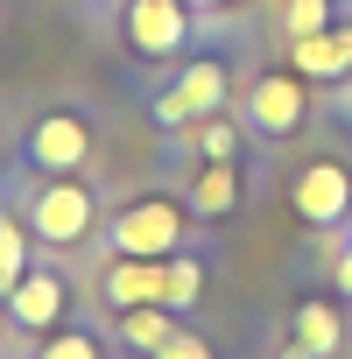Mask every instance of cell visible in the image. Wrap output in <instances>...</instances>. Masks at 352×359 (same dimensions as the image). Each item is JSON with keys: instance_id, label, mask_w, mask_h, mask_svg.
I'll return each mask as SVG.
<instances>
[{"instance_id": "6da1fadb", "label": "cell", "mask_w": 352, "mask_h": 359, "mask_svg": "<svg viewBox=\"0 0 352 359\" xmlns=\"http://www.w3.org/2000/svg\"><path fill=\"white\" fill-rule=\"evenodd\" d=\"M176 240H184V212H176L169 198H141V205H127L113 219V247L127 261H162Z\"/></svg>"}, {"instance_id": "7a4b0ae2", "label": "cell", "mask_w": 352, "mask_h": 359, "mask_svg": "<svg viewBox=\"0 0 352 359\" xmlns=\"http://www.w3.org/2000/svg\"><path fill=\"white\" fill-rule=\"evenodd\" d=\"M219 99H226V71H219V64H191L184 85L155 99V120H169V127H184V120H212Z\"/></svg>"}, {"instance_id": "3957f363", "label": "cell", "mask_w": 352, "mask_h": 359, "mask_svg": "<svg viewBox=\"0 0 352 359\" xmlns=\"http://www.w3.org/2000/svg\"><path fill=\"white\" fill-rule=\"evenodd\" d=\"M36 233L43 240H57V247H71V240H85V226H92V191L85 184H50L43 198H36Z\"/></svg>"}, {"instance_id": "277c9868", "label": "cell", "mask_w": 352, "mask_h": 359, "mask_svg": "<svg viewBox=\"0 0 352 359\" xmlns=\"http://www.w3.org/2000/svg\"><path fill=\"white\" fill-rule=\"evenodd\" d=\"M345 205H352V176H345L338 162H310V169L296 176V212H303L310 226L345 219Z\"/></svg>"}, {"instance_id": "5b68a950", "label": "cell", "mask_w": 352, "mask_h": 359, "mask_svg": "<svg viewBox=\"0 0 352 359\" xmlns=\"http://www.w3.org/2000/svg\"><path fill=\"white\" fill-rule=\"evenodd\" d=\"M184 0H134L127 8V36H134V50L141 57H169L176 43H184Z\"/></svg>"}, {"instance_id": "8992f818", "label": "cell", "mask_w": 352, "mask_h": 359, "mask_svg": "<svg viewBox=\"0 0 352 359\" xmlns=\"http://www.w3.org/2000/svg\"><path fill=\"white\" fill-rule=\"evenodd\" d=\"M29 155H36L43 169H78V162H85V127H78L71 113H50V120L29 134Z\"/></svg>"}, {"instance_id": "52a82bcc", "label": "cell", "mask_w": 352, "mask_h": 359, "mask_svg": "<svg viewBox=\"0 0 352 359\" xmlns=\"http://www.w3.org/2000/svg\"><path fill=\"white\" fill-rule=\"evenodd\" d=\"M289 57L310 71V78H345L352 71V29H317V36H296Z\"/></svg>"}, {"instance_id": "ba28073f", "label": "cell", "mask_w": 352, "mask_h": 359, "mask_svg": "<svg viewBox=\"0 0 352 359\" xmlns=\"http://www.w3.org/2000/svg\"><path fill=\"white\" fill-rule=\"evenodd\" d=\"M106 289H113V303H127V310H141V303H169V275H162V261H120V268L106 275Z\"/></svg>"}, {"instance_id": "9c48e42d", "label": "cell", "mask_w": 352, "mask_h": 359, "mask_svg": "<svg viewBox=\"0 0 352 359\" xmlns=\"http://www.w3.org/2000/svg\"><path fill=\"white\" fill-rule=\"evenodd\" d=\"M254 120H261V134H289L303 120V92L289 78H261L254 85Z\"/></svg>"}, {"instance_id": "30bf717a", "label": "cell", "mask_w": 352, "mask_h": 359, "mask_svg": "<svg viewBox=\"0 0 352 359\" xmlns=\"http://www.w3.org/2000/svg\"><path fill=\"white\" fill-rule=\"evenodd\" d=\"M57 310H64V282L57 275H22L15 282V317L22 324H50Z\"/></svg>"}, {"instance_id": "8fae6325", "label": "cell", "mask_w": 352, "mask_h": 359, "mask_svg": "<svg viewBox=\"0 0 352 359\" xmlns=\"http://www.w3.org/2000/svg\"><path fill=\"white\" fill-rule=\"evenodd\" d=\"M331 345H338V317H331L324 303H303V317H296V345H289V352L310 359V352H331Z\"/></svg>"}, {"instance_id": "7c38bea8", "label": "cell", "mask_w": 352, "mask_h": 359, "mask_svg": "<svg viewBox=\"0 0 352 359\" xmlns=\"http://www.w3.org/2000/svg\"><path fill=\"white\" fill-rule=\"evenodd\" d=\"M233 198H240L233 169H226V162H212V169L198 176V212H233Z\"/></svg>"}, {"instance_id": "4fadbf2b", "label": "cell", "mask_w": 352, "mask_h": 359, "mask_svg": "<svg viewBox=\"0 0 352 359\" xmlns=\"http://www.w3.org/2000/svg\"><path fill=\"white\" fill-rule=\"evenodd\" d=\"M127 345H141V352H162V345H169L162 303H155V310H127Z\"/></svg>"}, {"instance_id": "5bb4252c", "label": "cell", "mask_w": 352, "mask_h": 359, "mask_svg": "<svg viewBox=\"0 0 352 359\" xmlns=\"http://www.w3.org/2000/svg\"><path fill=\"white\" fill-rule=\"evenodd\" d=\"M15 282H22V226L0 219V296H15Z\"/></svg>"}, {"instance_id": "9a60e30c", "label": "cell", "mask_w": 352, "mask_h": 359, "mask_svg": "<svg viewBox=\"0 0 352 359\" xmlns=\"http://www.w3.org/2000/svg\"><path fill=\"white\" fill-rule=\"evenodd\" d=\"M331 29V0H289V36H317Z\"/></svg>"}, {"instance_id": "2e32d148", "label": "cell", "mask_w": 352, "mask_h": 359, "mask_svg": "<svg viewBox=\"0 0 352 359\" xmlns=\"http://www.w3.org/2000/svg\"><path fill=\"white\" fill-rule=\"evenodd\" d=\"M198 282H205V268H198V261H176V268H169V303H176V310L198 303Z\"/></svg>"}, {"instance_id": "e0dca14e", "label": "cell", "mask_w": 352, "mask_h": 359, "mask_svg": "<svg viewBox=\"0 0 352 359\" xmlns=\"http://www.w3.org/2000/svg\"><path fill=\"white\" fill-rule=\"evenodd\" d=\"M198 148H205V155H212V162H226V155H233V127H226V120H219V113H212V120H205V127H198Z\"/></svg>"}, {"instance_id": "ac0fdd59", "label": "cell", "mask_w": 352, "mask_h": 359, "mask_svg": "<svg viewBox=\"0 0 352 359\" xmlns=\"http://www.w3.org/2000/svg\"><path fill=\"white\" fill-rule=\"evenodd\" d=\"M43 359H99V352H92V338H57Z\"/></svg>"}, {"instance_id": "d6986e66", "label": "cell", "mask_w": 352, "mask_h": 359, "mask_svg": "<svg viewBox=\"0 0 352 359\" xmlns=\"http://www.w3.org/2000/svg\"><path fill=\"white\" fill-rule=\"evenodd\" d=\"M162 359H212V352H205L198 338H169V345H162Z\"/></svg>"}, {"instance_id": "ffe728a7", "label": "cell", "mask_w": 352, "mask_h": 359, "mask_svg": "<svg viewBox=\"0 0 352 359\" xmlns=\"http://www.w3.org/2000/svg\"><path fill=\"white\" fill-rule=\"evenodd\" d=\"M338 289H352V254H345V261H338Z\"/></svg>"}]
</instances>
